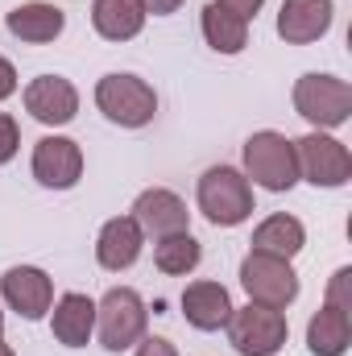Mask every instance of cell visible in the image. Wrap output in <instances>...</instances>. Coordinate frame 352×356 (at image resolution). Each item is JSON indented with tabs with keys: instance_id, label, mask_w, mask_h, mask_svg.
Returning a JSON list of instances; mask_svg holds the SVG:
<instances>
[{
	"instance_id": "obj_1",
	"label": "cell",
	"mask_w": 352,
	"mask_h": 356,
	"mask_svg": "<svg viewBox=\"0 0 352 356\" xmlns=\"http://www.w3.org/2000/svg\"><path fill=\"white\" fill-rule=\"evenodd\" d=\"M199 211L216 228H237L253 216V186L237 166H211L199 178Z\"/></svg>"
},
{
	"instance_id": "obj_2",
	"label": "cell",
	"mask_w": 352,
	"mask_h": 356,
	"mask_svg": "<svg viewBox=\"0 0 352 356\" xmlns=\"http://www.w3.org/2000/svg\"><path fill=\"white\" fill-rule=\"evenodd\" d=\"M145 323H150V311L133 286H112L95 302V332L108 353H129L145 336Z\"/></svg>"
},
{
	"instance_id": "obj_3",
	"label": "cell",
	"mask_w": 352,
	"mask_h": 356,
	"mask_svg": "<svg viewBox=\"0 0 352 356\" xmlns=\"http://www.w3.org/2000/svg\"><path fill=\"white\" fill-rule=\"evenodd\" d=\"M245 178H253L257 186L282 195L298 182V162H294V141L273 133V129H262L245 141Z\"/></svg>"
},
{
	"instance_id": "obj_4",
	"label": "cell",
	"mask_w": 352,
	"mask_h": 356,
	"mask_svg": "<svg viewBox=\"0 0 352 356\" xmlns=\"http://www.w3.org/2000/svg\"><path fill=\"white\" fill-rule=\"evenodd\" d=\"M294 112L303 120H311L319 133L323 129H340L352 116V88L344 79H336V75L311 71V75H303L294 83Z\"/></svg>"
},
{
	"instance_id": "obj_5",
	"label": "cell",
	"mask_w": 352,
	"mask_h": 356,
	"mask_svg": "<svg viewBox=\"0 0 352 356\" xmlns=\"http://www.w3.org/2000/svg\"><path fill=\"white\" fill-rule=\"evenodd\" d=\"M95 108L112 124H120V129H141V124L154 120L158 95H154V88L145 79H137V75H104L95 83Z\"/></svg>"
},
{
	"instance_id": "obj_6",
	"label": "cell",
	"mask_w": 352,
	"mask_h": 356,
	"mask_svg": "<svg viewBox=\"0 0 352 356\" xmlns=\"http://www.w3.org/2000/svg\"><path fill=\"white\" fill-rule=\"evenodd\" d=\"M228 340H232V348L241 356H273L282 353V344H286V336H290V323H286V311H273V307H257V302H249V307H232V315H228Z\"/></svg>"
},
{
	"instance_id": "obj_7",
	"label": "cell",
	"mask_w": 352,
	"mask_h": 356,
	"mask_svg": "<svg viewBox=\"0 0 352 356\" xmlns=\"http://www.w3.org/2000/svg\"><path fill=\"white\" fill-rule=\"evenodd\" d=\"M241 286H245L249 302L273 307V311H286L298 298V273L290 269V261L273 257V253H257V249L241 261Z\"/></svg>"
},
{
	"instance_id": "obj_8",
	"label": "cell",
	"mask_w": 352,
	"mask_h": 356,
	"mask_svg": "<svg viewBox=\"0 0 352 356\" xmlns=\"http://www.w3.org/2000/svg\"><path fill=\"white\" fill-rule=\"evenodd\" d=\"M294 162H298V178H307L311 186H344L352 178V154L344 141L328 137V133H307L294 141Z\"/></svg>"
},
{
	"instance_id": "obj_9",
	"label": "cell",
	"mask_w": 352,
	"mask_h": 356,
	"mask_svg": "<svg viewBox=\"0 0 352 356\" xmlns=\"http://www.w3.org/2000/svg\"><path fill=\"white\" fill-rule=\"evenodd\" d=\"M0 294L4 302L21 315V319H42L54 307V282L50 273L38 266H13L0 277Z\"/></svg>"
},
{
	"instance_id": "obj_10",
	"label": "cell",
	"mask_w": 352,
	"mask_h": 356,
	"mask_svg": "<svg viewBox=\"0 0 352 356\" xmlns=\"http://www.w3.org/2000/svg\"><path fill=\"white\" fill-rule=\"evenodd\" d=\"M33 178L50 191H71L83 178V149L71 137H42L33 145Z\"/></svg>"
},
{
	"instance_id": "obj_11",
	"label": "cell",
	"mask_w": 352,
	"mask_h": 356,
	"mask_svg": "<svg viewBox=\"0 0 352 356\" xmlns=\"http://www.w3.org/2000/svg\"><path fill=\"white\" fill-rule=\"evenodd\" d=\"M133 220L141 224L145 236L162 241V236H175V232H191V211L186 203L178 199L175 191L166 186H150L133 199Z\"/></svg>"
},
{
	"instance_id": "obj_12",
	"label": "cell",
	"mask_w": 352,
	"mask_h": 356,
	"mask_svg": "<svg viewBox=\"0 0 352 356\" xmlns=\"http://www.w3.org/2000/svg\"><path fill=\"white\" fill-rule=\"evenodd\" d=\"M25 112L33 120L50 124V129H63L79 112V91H75L71 79H63V75H38L25 88Z\"/></svg>"
},
{
	"instance_id": "obj_13",
	"label": "cell",
	"mask_w": 352,
	"mask_h": 356,
	"mask_svg": "<svg viewBox=\"0 0 352 356\" xmlns=\"http://www.w3.org/2000/svg\"><path fill=\"white\" fill-rule=\"evenodd\" d=\"M336 21L332 0H282L278 8V38L286 46H311L319 42Z\"/></svg>"
},
{
	"instance_id": "obj_14",
	"label": "cell",
	"mask_w": 352,
	"mask_h": 356,
	"mask_svg": "<svg viewBox=\"0 0 352 356\" xmlns=\"http://www.w3.org/2000/svg\"><path fill=\"white\" fill-rule=\"evenodd\" d=\"M141 245H145V232L133 216H116L99 228V241H95V261L108 269V273H120L141 257Z\"/></svg>"
},
{
	"instance_id": "obj_15",
	"label": "cell",
	"mask_w": 352,
	"mask_h": 356,
	"mask_svg": "<svg viewBox=\"0 0 352 356\" xmlns=\"http://www.w3.org/2000/svg\"><path fill=\"white\" fill-rule=\"evenodd\" d=\"M8 33L17 42H29V46H46L54 42L63 29H67V13L58 4H46V0H29V4H17L8 17H4Z\"/></svg>"
},
{
	"instance_id": "obj_16",
	"label": "cell",
	"mask_w": 352,
	"mask_h": 356,
	"mask_svg": "<svg viewBox=\"0 0 352 356\" xmlns=\"http://www.w3.org/2000/svg\"><path fill=\"white\" fill-rule=\"evenodd\" d=\"M182 315L195 332H220L232 315V298L220 282H191L182 290Z\"/></svg>"
},
{
	"instance_id": "obj_17",
	"label": "cell",
	"mask_w": 352,
	"mask_h": 356,
	"mask_svg": "<svg viewBox=\"0 0 352 356\" xmlns=\"http://www.w3.org/2000/svg\"><path fill=\"white\" fill-rule=\"evenodd\" d=\"M145 17L141 0H91V25L104 42H133L145 29Z\"/></svg>"
},
{
	"instance_id": "obj_18",
	"label": "cell",
	"mask_w": 352,
	"mask_h": 356,
	"mask_svg": "<svg viewBox=\"0 0 352 356\" xmlns=\"http://www.w3.org/2000/svg\"><path fill=\"white\" fill-rule=\"evenodd\" d=\"M50 327H54V340H58L63 348H83L91 340V332H95V302H91L88 294H79V290L63 294V298L54 302Z\"/></svg>"
},
{
	"instance_id": "obj_19",
	"label": "cell",
	"mask_w": 352,
	"mask_h": 356,
	"mask_svg": "<svg viewBox=\"0 0 352 356\" xmlns=\"http://www.w3.org/2000/svg\"><path fill=\"white\" fill-rule=\"evenodd\" d=\"M352 344V319L340 307H319L307 323V348L311 356H344Z\"/></svg>"
},
{
	"instance_id": "obj_20",
	"label": "cell",
	"mask_w": 352,
	"mask_h": 356,
	"mask_svg": "<svg viewBox=\"0 0 352 356\" xmlns=\"http://www.w3.org/2000/svg\"><path fill=\"white\" fill-rule=\"evenodd\" d=\"M199 25H203V38H207V46H211L216 54H241L245 42H249V21L237 17V13H228V8L216 4V0L203 8Z\"/></svg>"
},
{
	"instance_id": "obj_21",
	"label": "cell",
	"mask_w": 352,
	"mask_h": 356,
	"mask_svg": "<svg viewBox=\"0 0 352 356\" xmlns=\"http://www.w3.org/2000/svg\"><path fill=\"white\" fill-rule=\"evenodd\" d=\"M303 245H307V228H303L294 216H286V211L262 220L257 232H253V249H257V253H273V257H286V261L298 257Z\"/></svg>"
},
{
	"instance_id": "obj_22",
	"label": "cell",
	"mask_w": 352,
	"mask_h": 356,
	"mask_svg": "<svg viewBox=\"0 0 352 356\" xmlns=\"http://www.w3.org/2000/svg\"><path fill=\"white\" fill-rule=\"evenodd\" d=\"M203 261V249H199V241L191 236V232H175V236H162L158 245H154V266L162 269V273H170V277H182V273H191V269Z\"/></svg>"
},
{
	"instance_id": "obj_23",
	"label": "cell",
	"mask_w": 352,
	"mask_h": 356,
	"mask_svg": "<svg viewBox=\"0 0 352 356\" xmlns=\"http://www.w3.org/2000/svg\"><path fill=\"white\" fill-rule=\"evenodd\" d=\"M17 145H21V133H17V120L8 112H0V166L17 158Z\"/></svg>"
},
{
	"instance_id": "obj_24",
	"label": "cell",
	"mask_w": 352,
	"mask_h": 356,
	"mask_svg": "<svg viewBox=\"0 0 352 356\" xmlns=\"http://www.w3.org/2000/svg\"><path fill=\"white\" fill-rule=\"evenodd\" d=\"M349 282H352V269H336L332 273V286H328V307H340V311H352L349 302Z\"/></svg>"
},
{
	"instance_id": "obj_25",
	"label": "cell",
	"mask_w": 352,
	"mask_h": 356,
	"mask_svg": "<svg viewBox=\"0 0 352 356\" xmlns=\"http://www.w3.org/2000/svg\"><path fill=\"white\" fill-rule=\"evenodd\" d=\"M133 356H178V348L170 340H162V336H141Z\"/></svg>"
},
{
	"instance_id": "obj_26",
	"label": "cell",
	"mask_w": 352,
	"mask_h": 356,
	"mask_svg": "<svg viewBox=\"0 0 352 356\" xmlns=\"http://www.w3.org/2000/svg\"><path fill=\"white\" fill-rule=\"evenodd\" d=\"M216 4H224L228 13H237V17H245V21H253V17H257V8H262L265 0H216Z\"/></svg>"
},
{
	"instance_id": "obj_27",
	"label": "cell",
	"mask_w": 352,
	"mask_h": 356,
	"mask_svg": "<svg viewBox=\"0 0 352 356\" xmlns=\"http://www.w3.org/2000/svg\"><path fill=\"white\" fill-rule=\"evenodd\" d=\"M13 91H17V71H13V63L0 54V104H4Z\"/></svg>"
},
{
	"instance_id": "obj_28",
	"label": "cell",
	"mask_w": 352,
	"mask_h": 356,
	"mask_svg": "<svg viewBox=\"0 0 352 356\" xmlns=\"http://www.w3.org/2000/svg\"><path fill=\"white\" fill-rule=\"evenodd\" d=\"M145 4V13H154V17H170L182 8V0H141Z\"/></svg>"
},
{
	"instance_id": "obj_29",
	"label": "cell",
	"mask_w": 352,
	"mask_h": 356,
	"mask_svg": "<svg viewBox=\"0 0 352 356\" xmlns=\"http://www.w3.org/2000/svg\"><path fill=\"white\" fill-rule=\"evenodd\" d=\"M0 356H17V353H13V348H8V344H4V340H0Z\"/></svg>"
},
{
	"instance_id": "obj_30",
	"label": "cell",
	"mask_w": 352,
	"mask_h": 356,
	"mask_svg": "<svg viewBox=\"0 0 352 356\" xmlns=\"http://www.w3.org/2000/svg\"><path fill=\"white\" fill-rule=\"evenodd\" d=\"M0 340H4V311H0Z\"/></svg>"
}]
</instances>
